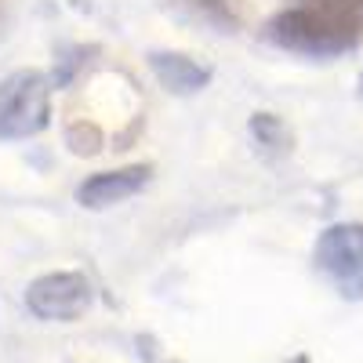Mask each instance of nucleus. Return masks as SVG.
<instances>
[{
    "label": "nucleus",
    "mask_w": 363,
    "mask_h": 363,
    "mask_svg": "<svg viewBox=\"0 0 363 363\" xmlns=\"http://www.w3.org/2000/svg\"><path fill=\"white\" fill-rule=\"evenodd\" d=\"M363 0H301L269 22V40L298 55L330 58L356 48Z\"/></svg>",
    "instance_id": "f257e3e1"
},
{
    "label": "nucleus",
    "mask_w": 363,
    "mask_h": 363,
    "mask_svg": "<svg viewBox=\"0 0 363 363\" xmlns=\"http://www.w3.org/2000/svg\"><path fill=\"white\" fill-rule=\"evenodd\" d=\"M149 66H153L157 80L167 91H174V95H193V91H200L207 84V77H211L203 66L193 62V58L174 55V51H153L149 55Z\"/></svg>",
    "instance_id": "423d86ee"
},
{
    "label": "nucleus",
    "mask_w": 363,
    "mask_h": 363,
    "mask_svg": "<svg viewBox=\"0 0 363 363\" xmlns=\"http://www.w3.org/2000/svg\"><path fill=\"white\" fill-rule=\"evenodd\" d=\"M51 84L37 69H18L0 80V138H29L48 128Z\"/></svg>",
    "instance_id": "f03ea898"
},
{
    "label": "nucleus",
    "mask_w": 363,
    "mask_h": 363,
    "mask_svg": "<svg viewBox=\"0 0 363 363\" xmlns=\"http://www.w3.org/2000/svg\"><path fill=\"white\" fill-rule=\"evenodd\" d=\"M359 87H363V84H359Z\"/></svg>",
    "instance_id": "0eeeda50"
},
{
    "label": "nucleus",
    "mask_w": 363,
    "mask_h": 363,
    "mask_svg": "<svg viewBox=\"0 0 363 363\" xmlns=\"http://www.w3.org/2000/svg\"><path fill=\"white\" fill-rule=\"evenodd\" d=\"M316 269L338 287V294L363 298V225L342 222L323 229L316 240Z\"/></svg>",
    "instance_id": "7ed1b4c3"
},
{
    "label": "nucleus",
    "mask_w": 363,
    "mask_h": 363,
    "mask_svg": "<svg viewBox=\"0 0 363 363\" xmlns=\"http://www.w3.org/2000/svg\"><path fill=\"white\" fill-rule=\"evenodd\" d=\"M149 182V167L145 164H131V167H120V171H102V174H91L87 182H80L77 189V203L91 207V211H102L113 203H124L135 193H142V186Z\"/></svg>",
    "instance_id": "39448f33"
},
{
    "label": "nucleus",
    "mask_w": 363,
    "mask_h": 363,
    "mask_svg": "<svg viewBox=\"0 0 363 363\" xmlns=\"http://www.w3.org/2000/svg\"><path fill=\"white\" fill-rule=\"evenodd\" d=\"M26 306L40 320H77L91 306V284L80 272H48L26 287Z\"/></svg>",
    "instance_id": "20e7f679"
}]
</instances>
